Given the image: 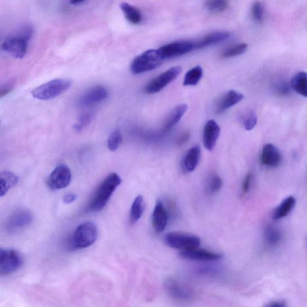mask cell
I'll return each mask as SVG.
<instances>
[{"mask_svg":"<svg viewBox=\"0 0 307 307\" xmlns=\"http://www.w3.org/2000/svg\"><path fill=\"white\" fill-rule=\"evenodd\" d=\"M286 306V303L284 301H273L268 304L267 307H284Z\"/></svg>","mask_w":307,"mask_h":307,"instance_id":"cell-40","label":"cell"},{"mask_svg":"<svg viewBox=\"0 0 307 307\" xmlns=\"http://www.w3.org/2000/svg\"><path fill=\"white\" fill-rule=\"evenodd\" d=\"M163 61L158 50H148L133 60L131 64L130 71L134 75L144 74L158 68Z\"/></svg>","mask_w":307,"mask_h":307,"instance_id":"cell-4","label":"cell"},{"mask_svg":"<svg viewBox=\"0 0 307 307\" xmlns=\"http://www.w3.org/2000/svg\"><path fill=\"white\" fill-rule=\"evenodd\" d=\"M220 134V127L216 121L209 119L206 122L203 130V144L209 152L216 147Z\"/></svg>","mask_w":307,"mask_h":307,"instance_id":"cell-13","label":"cell"},{"mask_svg":"<svg viewBox=\"0 0 307 307\" xmlns=\"http://www.w3.org/2000/svg\"><path fill=\"white\" fill-rule=\"evenodd\" d=\"M77 195L74 193H69L65 195L63 197V202L66 204H69L74 202L77 199Z\"/></svg>","mask_w":307,"mask_h":307,"instance_id":"cell-39","label":"cell"},{"mask_svg":"<svg viewBox=\"0 0 307 307\" xmlns=\"http://www.w3.org/2000/svg\"><path fill=\"white\" fill-rule=\"evenodd\" d=\"M164 240L167 246L181 251L198 248L200 244L199 237L181 232L168 233Z\"/></svg>","mask_w":307,"mask_h":307,"instance_id":"cell-6","label":"cell"},{"mask_svg":"<svg viewBox=\"0 0 307 307\" xmlns=\"http://www.w3.org/2000/svg\"><path fill=\"white\" fill-rule=\"evenodd\" d=\"M194 50V41L182 40L166 44L158 49L161 58L169 59L188 54Z\"/></svg>","mask_w":307,"mask_h":307,"instance_id":"cell-9","label":"cell"},{"mask_svg":"<svg viewBox=\"0 0 307 307\" xmlns=\"http://www.w3.org/2000/svg\"><path fill=\"white\" fill-rule=\"evenodd\" d=\"M247 47V44L245 43L237 44V45L230 47V48L226 49V51L223 53L222 57H236V56L244 54V53L246 51Z\"/></svg>","mask_w":307,"mask_h":307,"instance_id":"cell-32","label":"cell"},{"mask_svg":"<svg viewBox=\"0 0 307 307\" xmlns=\"http://www.w3.org/2000/svg\"><path fill=\"white\" fill-rule=\"evenodd\" d=\"M22 258L17 251L13 249H0V273L1 275L10 274L21 267Z\"/></svg>","mask_w":307,"mask_h":307,"instance_id":"cell-8","label":"cell"},{"mask_svg":"<svg viewBox=\"0 0 307 307\" xmlns=\"http://www.w3.org/2000/svg\"><path fill=\"white\" fill-rule=\"evenodd\" d=\"M93 114L88 113L82 114L80 115L77 122L74 125V128L77 132H79L83 130L89 124L91 123L92 119H93Z\"/></svg>","mask_w":307,"mask_h":307,"instance_id":"cell-33","label":"cell"},{"mask_svg":"<svg viewBox=\"0 0 307 307\" xmlns=\"http://www.w3.org/2000/svg\"><path fill=\"white\" fill-rule=\"evenodd\" d=\"M33 215L27 209H18L14 212L5 223V228L10 232L21 230L32 222Z\"/></svg>","mask_w":307,"mask_h":307,"instance_id":"cell-12","label":"cell"},{"mask_svg":"<svg viewBox=\"0 0 307 307\" xmlns=\"http://www.w3.org/2000/svg\"><path fill=\"white\" fill-rule=\"evenodd\" d=\"M280 84L276 88V91H277V93L282 95V96L288 94L290 93V87L287 85V83L281 82Z\"/></svg>","mask_w":307,"mask_h":307,"instance_id":"cell-37","label":"cell"},{"mask_svg":"<svg viewBox=\"0 0 307 307\" xmlns=\"http://www.w3.org/2000/svg\"><path fill=\"white\" fill-rule=\"evenodd\" d=\"M252 15L256 21L261 22L264 18L263 4L260 1L254 2L252 9Z\"/></svg>","mask_w":307,"mask_h":307,"instance_id":"cell-35","label":"cell"},{"mask_svg":"<svg viewBox=\"0 0 307 307\" xmlns=\"http://www.w3.org/2000/svg\"><path fill=\"white\" fill-rule=\"evenodd\" d=\"M261 162L264 165L270 167L278 166L281 162L280 151L271 144L265 145L262 149Z\"/></svg>","mask_w":307,"mask_h":307,"instance_id":"cell-17","label":"cell"},{"mask_svg":"<svg viewBox=\"0 0 307 307\" xmlns=\"http://www.w3.org/2000/svg\"><path fill=\"white\" fill-rule=\"evenodd\" d=\"M253 180L252 173H248L245 176L243 183L242 184V192L244 195L248 193L250 191L251 186H252Z\"/></svg>","mask_w":307,"mask_h":307,"instance_id":"cell-36","label":"cell"},{"mask_svg":"<svg viewBox=\"0 0 307 307\" xmlns=\"http://www.w3.org/2000/svg\"><path fill=\"white\" fill-rule=\"evenodd\" d=\"M97 238L96 226L92 222H85L78 226L75 231L70 246L73 250L88 247L94 243Z\"/></svg>","mask_w":307,"mask_h":307,"instance_id":"cell-5","label":"cell"},{"mask_svg":"<svg viewBox=\"0 0 307 307\" xmlns=\"http://www.w3.org/2000/svg\"><path fill=\"white\" fill-rule=\"evenodd\" d=\"M203 76V69L200 66L194 67L186 73L184 77V86H196Z\"/></svg>","mask_w":307,"mask_h":307,"instance_id":"cell-28","label":"cell"},{"mask_svg":"<svg viewBox=\"0 0 307 307\" xmlns=\"http://www.w3.org/2000/svg\"><path fill=\"white\" fill-rule=\"evenodd\" d=\"M120 8L123 12L125 19L134 25L139 24L142 21V16L141 11L127 2H122Z\"/></svg>","mask_w":307,"mask_h":307,"instance_id":"cell-25","label":"cell"},{"mask_svg":"<svg viewBox=\"0 0 307 307\" xmlns=\"http://www.w3.org/2000/svg\"><path fill=\"white\" fill-rule=\"evenodd\" d=\"M85 1V0H70V2L72 4H79Z\"/></svg>","mask_w":307,"mask_h":307,"instance_id":"cell-41","label":"cell"},{"mask_svg":"<svg viewBox=\"0 0 307 307\" xmlns=\"http://www.w3.org/2000/svg\"><path fill=\"white\" fill-rule=\"evenodd\" d=\"M18 178L13 173L5 171L0 174V184H1V196H4L8 191L18 183Z\"/></svg>","mask_w":307,"mask_h":307,"instance_id":"cell-27","label":"cell"},{"mask_svg":"<svg viewBox=\"0 0 307 307\" xmlns=\"http://www.w3.org/2000/svg\"><path fill=\"white\" fill-rule=\"evenodd\" d=\"M295 205L296 199L294 196L287 197L273 210L272 219L273 220H280L286 217L294 208Z\"/></svg>","mask_w":307,"mask_h":307,"instance_id":"cell-22","label":"cell"},{"mask_svg":"<svg viewBox=\"0 0 307 307\" xmlns=\"http://www.w3.org/2000/svg\"><path fill=\"white\" fill-rule=\"evenodd\" d=\"M180 256L184 259L197 261H216L220 260L223 257L221 253L198 249L197 248L181 251Z\"/></svg>","mask_w":307,"mask_h":307,"instance_id":"cell-14","label":"cell"},{"mask_svg":"<svg viewBox=\"0 0 307 307\" xmlns=\"http://www.w3.org/2000/svg\"><path fill=\"white\" fill-rule=\"evenodd\" d=\"M122 142V136L118 129L114 130L109 136L108 147L111 152H115L118 149Z\"/></svg>","mask_w":307,"mask_h":307,"instance_id":"cell-31","label":"cell"},{"mask_svg":"<svg viewBox=\"0 0 307 307\" xmlns=\"http://www.w3.org/2000/svg\"><path fill=\"white\" fill-rule=\"evenodd\" d=\"M30 26H24L15 35L7 36L1 44L3 51L13 58L21 59L26 55L29 41L33 35Z\"/></svg>","mask_w":307,"mask_h":307,"instance_id":"cell-2","label":"cell"},{"mask_svg":"<svg viewBox=\"0 0 307 307\" xmlns=\"http://www.w3.org/2000/svg\"><path fill=\"white\" fill-rule=\"evenodd\" d=\"M264 240L265 243L270 247H277L281 243L282 233L275 226L269 225L264 230Z\"/></svg>","mask_w":307,"mask_h":307,"instance_id":"cell-23","label":"cell"},{"mask_svg":"<svg viewBox=\"0 0 307 307\" xmlns=\"http://www.w3.org/2000/svg\"><path fill=\"white\" fill-rule=\"evenodd\" d=\"M108 96V90L104 86H95L83 95L79 100V104L82 107H90L102 102L107 99Z\"/></svg>","mask_w":307,"mask_h":307,"instance_id":"cell-15","label":"cell"},{"mask_svg":"<svg viewBox=\"0 0 307 307\" xmlns=\"http://www.w3.org/2000/svg\"><path fill=\"white\" fill-rule=\"evenodd\" d=\"M223 180L219 175L214 173L209 176L206 181L205 191L209 194L219 192L222 188Z\"/></svg>","mask_w":307,"mask_h":307,"instance_id":"cell-29","label":"cell"},{"mask_svg":"<svg viewBox=\"0 0 307 307\" xmlns=\"http://www.w3.org/2000/svg\"><path fill=\"white\" fill-rule=\"evenodd\" d=\"M205 7L211 13L222 12L229 7L228 0H206Z\"/></svg>","mask_w":307,"mask_h":307,"instance_id":"cell-30","label":"cell"},{"mask_svg":"<svg viewBox=\"0 0 307 307\" xmlns=\"http://www.w3.org/2000/svg\"><path fill=\"white\" fill-rule=\"evenodd\" d=\"M182 69L180 66H175L167 70L166 72L153 78L145 86V93L153 94L158 93L166 86L170 84L179 76Z\"/></svg>","mask_w":307,"mask_h":307,"instance_id":"cell-7","label":"cell"},{"mask_svg":"<svg viewBox=\"0 0 307 307\" xmlns=\"http://www.w3.org/2000/svg\"><path fill=\"white\" fill-rule=\"evenodd\" d=\"M145 210V200L141 195L137 196L132 205L130 213V224L134 225L141 219Z\"/></svg>","mask_w":307,"mask_h":307,"instance_id":"cell-26","label":"cell"},{"mask_svg":"<svg viewBox=\"0 0 307 307\" xmlns=\"http://www.w3.org/2000/svg\"><path fill=\"white\" fill-rule=\"evenodd\" d=\"M71 180V169L65 164H60L50 175L47 184L53 191H58L69 186Z\"/></svg>","mask_w":307,"mask_h":307,"instance_id":"cell-10","label":"cell"},{"mask_svg":"<svg viewBox=\"0 0 307 307\" xmlns=\"http://www.w3.org/2000/svg\"><path fill=\"white\" fill-rule=\"evenodd\" d=\"M200 154V148L198 145L192 147L186 153L181 163V167L184 172H192L196 169L199 162Z\"/></svg>","mask_w":307,"mask_h":307,"instance_id":"cell-19","label":"cell"},{"mask_svg":"<svg viewBox=\"0 0 307 307\" xmlns=\"http://www.w3.org/2000/svg\"><path fill=\"white\" fill-rule=\"evenodd\" d=\"M121 179L116 173L109 175L97 189L88 206L89 210L93 212L102 211L107 205L109 200L121 184Z\"/></svg>","mask_w":307,"mask_h":307,"instance_id":"cell-1","label":"cell"},{"mask_svg":"<svg viewBox=\"0 0 307 307\" xmlns=\"http://www.w3.org/2000/svg\"><path fill=\"white\" fill-rule=\"evenodd\" d=\"M257 122H258V117L255 113L250 111L246 115L244 116L243 124L245 129L250 131L255 127Z\"/></svg>","mask_w":307,"mask_h":307,"instance_id":"cell-34","label":"cell"},{"mask_svg":"<svg viewBox=\"0 0 307 307\" xmlns=\"http://www.w3.org/2000/svg\"><path fill=\"white\" fill-rule=\"evenodd\" d=\"M230 37V33L225 32H216L209 33L199 40L194 41V50L205 48L227 40Z\"/></svg>","mask_w":307,"mask_h":307,"instance_id":"cell-21","label":"cell"},{"mask_svg":"<svg viewBox=\"0 0 307 307\" xmlns=\"http://www.w3.org/2000/svg\"><path fill=\"white\" fill-rule=\"evenodd\" d=\"M188 110V107L186 104H181L176 107L167 116L161 132L166 133L171 130L181 121Z\"/></svg>","mask_w":307,"mask_h":307,"instance_id":"cell-20","label":"cell"},{"mask_svg":"<svg viewBox=\"0 0 307 307\" xmlns=\"http://www.w3.org/2000/svg\"><path fill=\"white\" fill-rule=\"evenodd\" d=\"M190 136H191V135H190L189 132H184L181 134L177 139V144L178 145L185 144L189 140Z\"/></svg>","mask_w":307,"mask_h":307,"instance_id":"cell-38","label":"cell"},{"mask_svg":"<svg viewBox=\"0 0 307 307\" xmlns=\"http://www.w3.org/2000/svg\"><path fill=\"white\" fill-rule=\"evenodd\" d=\"M164 285L167 294L175 300L187 301L193 297V292L191 287L175 279H167Z\"/></svg>","mask_w":307,"mask_h":307,"instance_id":"cell-11","label":"cell"},{"mask_svg":"<svg viewBox=\"0 0 307 307\" xmlns=\"http://www.w3.org/2000/svg\"><path fill=\"white\" fill-rule=\"evenodd\" d=\"M290 86L296 93L301 96L307 97V74L304 72H298L292 77Z\"/></svg>","mask_w":307,"mask_h":307,"instance_id":"cell-24","label":"cell"},{"mask_svg":"<svg viewBox=\"0 0 307 307\" xmlns=\"http://www.w3.org/2000/svg\"><path fill=\"white\" fill-rule=\"evenodd\" d=\"M71 80L57 79L38 86L32 92L35 98L41 100H49L63 94L72 85Z\"/></svg>","mask_w":307,"mask_h":307,"instance_id":"cell-3","label":"cell"},{"mask_svg":"<svg viewBox=\"0 0 307 307\" xmlns=\"http://www.w3.org/2000/svg\"><path fill=\"white\" fill-rule=\"evenodd\" d=\"M169 215L165 205L161 200H157L154 209L152 221L154 228L157 233H161L165 230Z\"/></svg>","mask_w":307,"mask_h":307,"instance_id":"cell-16","label":"cell"},{"mask_svg":"<svg viewBox=\"0 0 307 307\" xmlns=\"http://www.w3.org/2000/svg\"><path fill=\"white\" fill-rule=\"evenodd\" d=\"M244 99V95L238 91L231 90L223 95L217 103V114H222L233 106L238 104Z\"/></svg>","mask_w":307,"mask_h":307,"instance_id":"cell-18","label":"cell"}]
</instances>
